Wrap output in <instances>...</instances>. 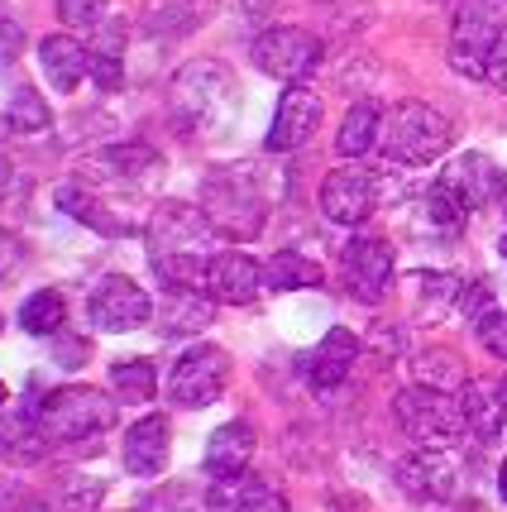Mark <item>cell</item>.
Instances as JSON below:
<instances>
[{"label": "cell", "mask_w": 507, "mask_h": 512, "mask_svg": "<svg viewBox=\"0 0 507 512\" xmlns=\"http://www.w3.org/2000/svg\"><path fill=\"white\" fill-rule=\"evenodd\" d=\"M149 264H154L163 288H197L206 292V268L216 259V225L192 201H158L149 225Z\"/></svg>", "instance_id": "cell-1"}, {"label": "cell", "mask_w": 507, "mask_h": 512, "mask_svg": "<svg viewBox=\"0 0 507 512\" xmlns=\"http://www.w3.org/2000/svg\"><path fill=\"white\" fill-rule=\"evenodd\" d=\"M412 379H417L421 388H436V393H460L464 383H469V374H464V364L455 350H421V355L412 359Z\"/></svg>", "instance_id": "cell-31"}, {"label": "cell", "mask_w": 507, "mask_h": 512, "mask_svg": "<svg viewBox=\"0 0 507 512\" xmlns=\"http://www.w3.org/2000/svg\"><path fill=\"white\" fill-rule=\"evenodd\" d=\"M225 383H230V355L221 345H192L168 369V402L197 412V407H211L221 398Z\"/></svg>", "instance_id": "cell-8"}, {"label": "cell", "mask_w": 507, "mask_h": 512, "mask_svg": "<svg viewBox=\"0 0 507 512\" xmlns=\"http://www.w3.org/2000/svg\"><path fill=\"white\" fill-rule=\"evenodd\" d=\"M383 201V182L374 168H335L321 182V216L335 225H364Z\"/></svg>", "instance_id": "cell-12"}, {"label": "cell", "mask_w": 507, "mask_h": 512, "mask_svg": "<svg viewBox=\"0 0 507 512\" xmlns=\"http://www.w3.org/2000/svg\"><path fill=\"white\" fill-rule=\"evenodd\" d=\"M20 58H24V24L10 10H0V72H10Z\"/></svg>", "instance_id": "cell-41"}, {"label": "cell", "mask_w": 507, "mask_h": 512, "mask_svg": "<svg viewBox=\"0 0 507 512\" xmlns=\"http://www.w3.org/2000/svg\"><path fill=\"white\" fill-rule=\"evenodd\" d=\"M211 316H216V302L206 292L168 288L163 307H158V326H163V335H197L211 326Z\"/></svg>", "instance_id": "cell-27"}, {"label": "cell", "mask_w": 507, "mask_h": 512, "mask_svg": "<svg viewBox=\"0 0 507 512\" xmlns=\"http://www.w3.org/2000/svg\"><path fill=\"white\" fill-rule=\"evenodd\" d=\"M91 168L106 182H120V187H154L163 178V154L149 149V144H111L91 158Z\"/></svg>", "instance_id": "cell-18"}, {"label": "cell", "mask_w": 507, "mask_h": 512, "mask_svg": "<svg viewBox=\"0 0 507 512\" xmlns=\"http://www.w3.org/2000/svg\"><path fill=\"white\" fill-rule=\"evenodd\" d=\"M206 512V493L197 489V484H168V489H158L154 498H149V508L144 512Z\"/></svg>", "instance_id": "cell-38"}, {"label": "cell", "mask_w": 507, "mask_h": 512, "mask_svg": "<svg viewBox=\"0 0 507 512\" xmlns=\"http://www.w3.org/2000/svg\"><path fill=\"white\" fill-rule=\"evenodd\" d=\"M383 139V106L374 101H354L345 120H340V134H335V149L340 158H364Z\"/></svg>", "instance_id": "cell-29"}, {"label": "cell", "mask_w": 507, "mask_h": 512, "mask_svg": "<svg viewBox=\"0 0 507 512\" xmlns=\"http://www.w3.org/2000/svg\"><path fill=\"white\" fill-rule=\"evenodd\" d=\"M0 125L10 134H44L48 125H53V111H48V101L39 96V91L29 87H15L10 91V101H5V115H0Z\"/></svg>", "instance_id": "cell-32"}, {"label": "cell", "mask_w": 507, "mask_h": 512, "mask_svg": "<svg viewBox=\"0 0 507 512\" xmlns=\"http://www.w3.org/2000/svg\"><path fill=\"white\" fill-rule=\"evenodd\" d=\"M340 283L354 302L378 307L393 292V245L378 235H354L350 245L340 249Z\"/></svg>", "instance_id": "cell-10"}, {"label": "cell", "mask_w": 507, "mask_h": 512, "mask_svg": "<svg viewBox=\"0 0 507 512\" xmlns=\"http://www.w3.org/2000/svg\"><path fill=\"white\" fill-rule=\"evenodd\" d=\"M484 82H493L498 91H507V29L493 39V48H488V77Z\"/></svg>", "instance_id": "cell-45"}, {"label": "cell", "mask_w": 507, "mask_h": 512, "mask_svg": "<svg viewBox=\"0 0 507 512\" xmlns=\"http://www.w3.org/2000/svg\"><path fill=\"white\" fill-rule=\"evenodd\" d=\"M498 493H503V503H507V460L498 465Z\"/></svg>", "instance_id": "cell-47"}, {"label": "cell", "mask_w": 507, "mask_h": 512, "mask_svg": "<svg viewBox=\"0 0 507 512\" xmlns=\"http://www.w3.org/2000/svg\"><path fill=\"white\" fill-rule=\"evenodd\" d=\"M0 512H53V503L24 484H0Z\"/></svg>", "instance_id": "cell-43"}, {"label": "cell", "mask_w": 507, "mask_h": 512, "mask_svg": "<svg viewBox=\"0 0 507 512\" xmlns=\"http://www.w3.org/2000/svg\"><path fill=\"white\" fill-rule=\"evenodd\" d=\"M39 67H44V77L53 82V91H77L82 77H87V67H91V53L77 34L53 29L44 44H39Z\"/></svg>", "instance_id": "cell-22"}, {"label": "cell", "mask_w": 507, "mask_h": 512, "mask_svg": "<svg viewBox=\"0 0 507 512\" xmlns=\"http://www.w3.org/2000/svg\"><path fill=\"white\" fill-rule=\"evenodd\" d=\"M111 393L120 402H149L158 393V369L149 359H115L111 364Z\"/></svg>", "instance_id": "cell-34"}, {"label": "cell", "mask_w": 507, "mask_h": 512, "mask_svg": "<svg viewBox=\"0 0 507 512\" xmlns=\"http://www.w3.org/2000/svg\"><path fill=\"white\" fill-rule=\"evenodd\" d=\"M125 20H106V24H96V39L87 44L91 53V67H87V77L96 82V91H120L125 87Z\"/></svg>", "instance_id": "cell-24"}, {"label": "cell", "mask_w": 507, "mask_h": 512, "mask_svg": "<svg viewBox=\"0 0 507 512\" xmlns=\"http://www.w3.org/2000/svg\"><path fill=\"white\" fill-rule=\"evenodd\" d=\"M407 288H412V297H417L421 307H426V302H431V307H445V302L460 297V283H455L450 273H426V268H417V273L407 278Z\"/></svg>", "instance_id": "cell-37"}, {"label": "cell", "mask_w": 507, "mask_h": 512, "mask_svg": "<svg viewBox=\"0 0 507 512\" xmlns=\"http://www.w3.org/2000/svg\"><path fill=\"white\" fill-rule=\"evenodd\" d=\"M87 316L96 331L125 335V331H139V326L154 321V297L139 288L134 278H125V273H106L87 297Z\"/></svg>", "instance_id": "cell-9"}, {"label": "cell", "mask_w": 507, "mask_h": 512, "mask_svg": "<svg viewBox=\"0 0 507 512\" xmlns=\"http://www.w3.org/2000/svg\"><path fill=\"white\" fill-rule=\"evenodd\" d=\"M441 178L450 182V187H455V192H460L474 211H479V206H493L498 197H507V178L498 173V163H493V158H484V154H460L441 173Z\"/></svg>", "instance_id": "cell-21"}, {"label": "cell", "mask_w": 507, "mask_h": 512, "mask_svg": "<svg viewBox=\"0 0 507 512\" xmlns=\"http://www.w3.org/2000/svg\"><path fill=\"white\" fill-rule=\"evenodd\" d=\"M211 5H216V0H154L149 15H144V29H149L154 39H187L192 29L206 24Z\"/></svg>", "instance_id": "cell-28"}, {"label": "cell", "mask_w": 507, "mask_h": 512, "mask_svg": "<svg viewBox=\"0 0 507 512\" xmlns=\"http://www.w3.org/2000/svg\"><path fill=\"white\" fill-rule=\"evenodd\" d=\"M206 512H287V498L259 474H235V479H211Z\"/></svg>", "instance_id": "cell-17"}, {"label": "cell", "mask_w": 507, "mask_h": 512, "mask_svg": "<svg viewBox=\"0 0 507 512\" xmlns=\"http://www.w3.org/2000/svg\"><path fill=\"white\" fill-rule=\"evenodd\" d=\"M201 211L225 240H254L264 230L273 197L259 163H221L201 178Z\"/></svg>", "instance_id": "cell-3"}, {"label": "cell", "mask_w": 507, "mask_h": 512, "mask_svg": "<svg viewBox=\"0 0 507 512\" xmlns=\"http://www.w3.org/2000/svg\"><path fill=\"white\" fill-rule=\"evenodd\" d=\"M354 359H359V340L345 326H335V331L321 335V345L311 355H302V374L316 393H335L354 374Z\"/></svg>", "instance_id": "cell-15"}, {"label": "cell", "mask_w": 507, "mask_h": 512, "mask_svg": "<svg viewBox=\"0 0 507 512\" xmlns=\"http://www.w3.org/2000/svg\"><path fill=\"white\" fill-rule=\"evenodd\" d=\"M5 398H10V393H5V383H0V407H5Z\"/></svg>", "instance_id": "cell-49"}, {"label": "cell", "mask_w": 507, "mask_h": 512, "mask_svg": "<svg viewBox=\"0 0 507 512\" xmlns=\"http://www.w3.org/2000/svg\"><path fill=\"white\" fill-rule=\"evenodd\" d=\"M20 192H29V178H24V173L15 168V163H10V158L0 154V201L20 197Z\"/></svg>", "instance_id": "cell-46"}, {"label": "cell", "mask_w": 507, "mask_h": 512, "mask_svg": "<svg viewBox=\"0 0 507 512\" xmlns=\"http://www.w3.org/2000/svg\"><path fill=\"white\" fill-rule=\"evenodd\" d=\"M450 144H455L450 115H441L436 106H426V101H397L393 111H383V139H378V149L388 154V163L426 168V163L450 154Z\"/></svg>", "instance_id": "cell-4"}, {"label": "cell", "mask_w": 507, "mask_h": 512, "mask_svg": "<svg viewBox=\"0 0 507 512\" xmlns=\"http://www.w3.org/2000/svg\"><path fill=\"white\" fill-rule=\"evenodd\" d=\"M321 125V96L302 82V87H287L278 96V111H273V125H268V154H292L302 149Z\"/></svg>", "instance_id": "cell-13"}, {"label": "cell", "mask_w": 507, "mask_h": 512, "mask_svg": "<svg viewBox=\"0 0 507 512\" xmlns=\"http://www.w3.org/2000/svg\"><path fill=\"white\" fill-rule=\"evenodd\" d=\"M34 417L44 426V436L53 446H82V441H96L101 431H111L115 422V398H106L101 388H53L44 393V402L34 407Z\"/></svg>", "instance_id": "cell-5"}, {"label": "cell", "mask_w": 507, "mask_h": 512, "mask_svg": "<svg viewBox=\"0 0 507 512\" xmlns=\"http://www.w3.org/2000/svg\"><path fill=\"white\" fill-rule=\"evenodd\" d=\"M474 335H479V345H484L493 359H507V312L493 307L488 316H479V321H474Z\"/></svg>", "instance_id": "cell-40"}, {"label": "cell", "mask_w": 507, "mask_h": 512, "mask_svg": "<svg viewBox=\"0 0 507 512\" xmlns=\"http://www.w3.org/2000/svg\"><path fill=\"white\" fill-rule=\"evenodd\" d=\"M254 67L273 77V82H287V87H302L311 72L321 67V39L302 29V24H273L254 39Z\"/></svg>", "instance_id": "cell-7"}, {"label": "cell", "mask_w": 507, "mask_h": 512, "mask_svg": "<svg viewBox=\"0 0 507 512\" xmlns=\"http://www.w3.org/2000/svg\"><path fill=\"white\" fill-rule=\"evenodd\" d=\"M0 331H5V316H0Z\"/></svg>", "instance_id": "cell-50"}, {"label": "cell", "mask_w": 507, "mask_h": 512, "mask_svg": "<svg viewBox=\"0 0 507 512\" xmlns=\"http://www.w3.org/2000/svg\"><path fill=\"white\" fill-rule=\"evenodd\" d=\"M264 292V264H254L244 249H221L206 268V297L221 307H249Z\"/></svg>", "instance_id": "cell-14"}, {"label": "cell", "mask_w": 507, "mask_h": 512, "mask_svg": "<svg viewBox=\"0 0 507 512\" xmlns=\"http://www.w3.org/2000/svg\"><path fill=\"white\" fill-rule=\"evenodd\" d=\"M48 450H53V441L44 436L34 407H29V412H10V417L0 422V455H5V465H15V469L39 465V460H48Z\"/></svg>", "instance_id": "cell-26"}, {"label": "cell", "mask_w": 507, "mask_h": 512, "mask_svg": "<svg viewBox=\"0 0 507 512\" xmlns=\"http://www.w3.org/2000/svg\"><path fill=\"white\" fill-rule=\"evenodd\" d=\"M20 264H24V240L15 230H0V288L20 273Z\"/></svg>", "instance_id": "cell-44"}, {"label": "cell", "mask_w": 507, "mask_h": 512, "mask_svg": "<svg viewBox=\"0 0 507 512\" xmlns=\"http://www.w3.org/2000/svg\"><path fill=\"white\" fill-rule=\"evenodd\" d=\"M58 15L72 29H96L111 20V0H58Z\"/></svg>", "instance_id": "cell-39"}, {"label": "cell", "mask_w": 507, "mask_h": 512, "mask_svg": "<svg viewBox=\"0 0 507 512\" xmlns=\"http://www.w3.org/2000/svg\"><path fill=\"white\" fill-rule=\"evenodd\" d=\"M264 288L268 292H302V288H321V264L307 259L302 249H278L264 264Z\"/></svg>", "instance_id": "cell-30"}, {"label": "cell", "mask_w": 507, "mask_h": 512, "mask_svg": "<svg viewBox=\"0 0 507 512\" xmlns=\"http://www.w3.org/2000/svg\"><path fill=\"white\" fill-rule=\"evenodd\" d=\"M498 398H503V407H507V374L498 379Z\"/></svg>", "instance_id": "cell-48"}, {"label": "cell", "mask_w": 507, "mask_h": 512, "mask_svg": "<svg viewBox=\"0 0 507 512\" xmlns=\"http://www.w3.org/2000/svg\"><path fill=\"white\" fill-rule=\"evenodd\" d=\"M254 426L249 422H225L211 431L206 441V474L211 479H235V474H249V460H254Z\"/></svg>", "instance_id": "cell-23"}, {"label": "cell", "mask_w": 507, "mask_h": 512, "mask_svg": "<svg viewBox=\"0 0 507 512\" xmlns=\"http://www.w3.org/2000/svg\"><path fill=\"white\" fill-rule=\"evenodd\" d=\"M393 417L417 446H431V450H455L464 436H469V431H464L460 398H455V393H436V388H421V383L397 393Z\"/></svg>", "instance_id": "cell-6"}, {"label": "cell", "mask_w": 507, "mask_h": 512, "mask_svg": "<svg viewBox=\"0 0 507 512\" xmlns=\"http://www.w3.org/2000/svg\"><path fill=\"white\" fill-rule=\"evenodd\" d=\"M58 211H63V216H72V221H82L87 230L111 235V240H115V235H130V230H134L125 216H115V206L101 197L91 182H77V178L58 187Z\"/></svg>", "instance_id": "cell-20"}, {"label": "cell", "mask_w": 507, "mask_h": 512, "mask_svg": "<svg viewBox=\"0 0 507 512\" xmlns=\"http://www.w3.org/2000/svg\"><path fill=\"white\" fill-rule=\"evenodd\" d=\"M455 398H460V412H464V431H469L479 446L503 441L507 436V407H503V398H498V383L469 379Z\"/></svg>", "instance_id": "cell-19"}, {"label": "cell", "mask_w": 507, "mask_h": 512, "mask_svg": "<svg viewBox=\"0 0 507 512\" xmlns=\"http://www.w3.org/2000/svg\"><path fill=\"white\" fill-rule=\"evenodd\" d=\"M134 512H139V508H134Z\"/></svg>", "instance_id": "cell-51"}, {"label": "cell", "mask_w": 507, "mask_h": 512, "mask_svg": "<svg viewBox=\"0 0 507 512\" xmlns=\"http://www.w3.org/2000/svg\"><path fill=\"white\" fill-rule=\"evenodd\" d=\"M168 450H173V436H168V417L163 412H149L125 431V469L134 479H158L168 469Z\"/></svg>", "instance_id": "cell-16"}, {"label": "cell", "mask_w": 507, "mask_h": 512, "mask_svg": "<svg viewBox=\"0 0 507 512\" xmlns=\"http://www.w3.org/2000/svg\"><path fill=\"white\" fill-rule=\"evenodd\" d=\"M397 484L412 493L417 503H455L464 489L460 455H455V450L417 446L402 465H397Z\"/></svg>", "instance_id": "cell-11"}, {"label": "cell", "mask_w": 507, "mask_h": 512, "mask_svg": "<svg viewBox=\"0 0 507 512\" xmlns=\"http://www.w3.org/2000/svg\"><path fill=\"white\" fill-rule=\"evenodd\" d=\"M106 498V484L101 479H82V474H67L53 489V512H96Z\"/></svg>", "instance_id": "cell-35"}, {"label": "cell", "mask_w": 507, "mask_h": 512, "mask_svg": "<svg viewBox=\"0 0 507 512\" xmlns=\"http://www.w3.org/2000/svg\"><path fill=\"white\" fill-rule=\"evenodd\" d=\"M469 201L450 187L445 178H436L426 192H421V206H417V225L426 230V235H441V240H455L464 230V221H469Z\"/></svg>", "instance_id": "cell-25"}, {"label": "cell", "mask_w": 507, "mask_h": 512, "mask_svg": "<svg viewBox=\"0 0 507 512\" xmlns=\"http://www.w3.org/2000/svg\"><path fill=\"white\" fill-rule=\"evenodd\" d=\"M63 321H67V302L58 288H39V292L24 297V307H20L24 335H39V340H44V335H58Z\"/></svg>", "instance_id": "cell-33"}, {"label": "cell", "mask_w": 507, "mask_h": 512, "mask_svg": "<svg viewBox=\"0 0 507 512\" xmlns=\"http://www.w3.org/2000/svg\"><path fill=\"white\" fill-rule=\"evenodd\" d=\"M168 111H173L177 130L192 134V139L225 134L235 125V115H240V82L216 58H192V63H182L173 72Z\"/></svg>", "instance_id": "cell-2"}, {"label": "cell", "mask_w": 507, "mask_h": 512, "mask_svg": "<svg viewBox=\"0 0 507 512\" xmlns=\"http://www.w3.org/2000/svg\"><path fill=\"white\" fill-rule=\"evenodd\" d=\"M455 307H460V316L479 321V316L493 312V288H488L484 278H474V283H460V297H455Z\"/></svg>", "instance_id": "cell-42"}, {"label": "cell", "mask_w": 507, "mask_h": 512, "mask_svg": "<svg viewBox=\"0 0 507 512\" xmlns=\"http://www.w3.org/2000/svg\"><path fill=\"white\" fill-rule=\"evenodd\" d=\"M450 24H479V29H507V0H455Z\"/></svg>", "instance_id": "cell-36"}]
</instances>
